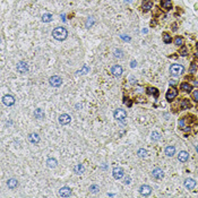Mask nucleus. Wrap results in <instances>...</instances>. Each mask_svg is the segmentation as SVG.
Instances as JSON below:
<instances>
[{"label": "nucleus", "instance_id": "f257e3e1", "mask_svg": "<svg viewBox=\"0 0 198 198\" xmlns=\"http://www.w3.org/2000/svg\"><path fill=\"white\" fill-rule=\"evenodd\" d=\"M67 35H68L67 30H66L65 27H56L52 31L53 39L58 40V41H64V40H66Z\"/></svg>", "mask_w": 198, "mask_h": 198}, {"label": "nucleus", "instance_id": "f03ea898", "mask_svg": "<svg viewBox=\"0 0 198 198\" xmlns=\"http://www.w3.org/2000/svg\"><path fill=\"white\" fill-rule=\"evenodd\" d=\"M183 70H184L183 66L178 65V64H174L170 67V73H171V75H173V76H180L183 73Z\"/></svg>", "mask_w": 198, "mask_h": 198}, {"label": "nucleus", "instance_id": "7ed1b4c3", "mask_svg": "<svg viewBox=\"0 0 198 198\" xmlns=\"http://www.w3.org/2000/svg\"><path fill=\"white\" fill-rule=\"evenodd\" d=\"M113 116H115V118L117 120L123 122V121L126 120V118H127V112H126L125 110H122V109H117L115 111V113H113Z\"/></svg>", "mask_w": 198, "mask_h": 198}, {"label": "nucleus", "instance_id": "20e7f679", "mask_svg": "<svg viewBox=\"0 0 198 198\" xmlns=\"http://www.w3.org/2000/svg\"><path fill=\"white\" fill-rule=\"evenodd\" d=\"M49 83H50V85L53 87H59L62 84V79H61V77H59V76H52V77H50V79H49Z\"/></svg>", "mask_w": 198, "mask_h": 198}, {"label": "nucleus", "instance_id": "39448f33", "mask_svg": "<svg viewBox=\"0 0 198 198\" xmlns=\"http://www.w3.org/2000/svg\"><path fill=\"white\" fill-rule=\"evenodd\" d=\"M177 95H178V91L176 88H170L165 94V98H166V100L169 102H171L172 100H174L177 98Z\"/></svg>", "mask_w": 198, "mask_h": 198}, {"label": "nucleus", "instance_id": "423d86ee", "mask_svg": "<svg viewBox=\"0 0 198 198\" xmlns=\"http://www.w3.org/2000/svg\"><path fill=\"white\" fill-rule=\"evenodd\" d=\"M2 102H3L5 105L11 106L13 104L15 103V98L13 96V95H10V94H7V95H5V96L2 98Z\"/></svg>", "mask_w": 198, "mask_h": 198}, {"label": "nucleus", "instance_id": "0eeeda50", "mask_svg": "<svg viewBox=\"0 0 198 198\" xmlns=\"http://www.w3.org/2000/svg\"><path fill=\"white\" fill-rule=\"evenodd\" d=\"M70 121H71V118H70V116L67 115V113H62V115H60V117H59V123L62 126L68 125Z\"/></svg>", "mask_w": 198, "mask_h": 198}, {"label": "nucleus", "instance_id": "6e6552de", "mask_svg": "<svg viewBox=\"0 0 198 198\" xmlns=\"http://www.w3.org/2000/svg\"><path fill=\"white\" fill-rule=\"evenodd\" d=\"M152 190H153V189H152L149 186H147V184H144V186H140L139 193H140V195H143V196H148V195H151Z\"/></svg>", "mask_w": 198, "mask_h": 198}, {"label": "nucleus", "instance_id": "1a4fd4ad", "mask_svg": "<svg viewBox=\"0 0 198 198\" xmlns=\"http://www.w3.org/2000/svg\"><path fill=\"white\" fill-rule=\"evenodd\" d=\"M17 70H18L19 73H22V74L27 73L28 71V65L26 64V62H24V61L18 62V65H17Z\"/></svg>", "mask_w": 198, "mask_h": 198}, {"label": "nucleus", "instance_id": "9d476101", "mask_svg": "<svg viewBox=\"0 0 198 198\" xmlns=\"http://www.w3.org/2000/svg\"><path fill=\"white\" fill-rule=\"evenodd\" d=\"M71 195V189L69 187H62L59 190V196L60 197H69Z\"/></svg>", "mask_w": 198, "mask_h": 198}, {"label": "nucleus", "instance_id": "9b49d317", "mask_svg": "<svg viewBox=\"0 0 198 198\" xmlns=\"http://www.w3.org/2000/svg\"><path fill=\"white\" fill-rule=\"evenodd\" d=\"M112 174H113V178L117 179V180L118 179H121L123 177V170L121 167H116V169H113Z\"/></svg>", "mask_w": 198, "mask_h": 198}, {"label": "nucleus", "instance_id": "f8f14e48", "mask_svg": "<svg viewBox=\"0 0 198 198\" xmlns=\"http://www.w3.org/2000/svg\"><path fill=\"white\" fill-rule=\"evenodd\" d=\"M184 187L187 188V189H194V188L196 187V181L194 180V179H186L184 180Z\"/></svg>", "mask_w": 198, "mask_h": 198}, {"label": "nucleus", "instance_id": "ddd939ff", "mask_svg": "<svg viewBox=\"0 0 198 198\" xmlns=\"http://www.w3.org/2000/svg\"><path fill=\"white\" fill-rule=\"evenodd\" d=\"M152 174H153V177H154L155 179H162L163 177H164L163 170H162V169H160V167H156V169H154L153 172H152Z\"/></svg>", "mask_w": 198, "mask_h": 198}, {"label": "nucleus", "instance_id": "4468645a", "mask_svg": "<svg viewBox=\"0 0 198 198\" xmlns=\"http://www.w3.org/2000/svg\"><path fill=\"white\" fill-rule=\"evenodd\" d=\"M152 7H153V1L152 0H145L142 5V8L144 11H148L149 9H152Z\"/></svg>", "mask_w": 198, "mask_h": 198}, {"label": "nucleus", "instance_id": "2eb2a0df", "mask_svg": "<svg viewBox=\"0 0 198 198\" xmlns=\"http://www.w3.org/2000/svg\"><path fill=\"white\" fill-rule=\"evenodd\" d=\"M111 73L113 74L115 76H117V77H119V76H121V74H122V68L120 67V66H113V67L111 68Z\"/></svg>", "mask_w": 198, "mask_h": 198}, {"label": "nucleus", "instance_id": "dca6fc26", "mask_svg": "<svg viewBox=\"0 0 198 198\" xmlns=\"http://www.w3.org/2000/svg\"><path fill=\"white\" fill-rule=\"evenodd\" d=\"M188 157H189V154H188L186 151H181L178 154V160L180 162H187Z\"/></svg>", "mask_w": 198, "mask_h": 198}, {"label": "nucleus", "instance_id": "f3484780", "mask_svg": "<svg viewBox=\"0 0 198 198\" xmlns=\"http://www.w3.org/2000/svg\"><path fill=\"white\" fill-rule=\"evenodd\" d=\"M28 140L32 143V144H37L40 142V136L37 134H31L28 136Z\"/></svg>", "mask_w": 198, "mask_h": 198}, {"label": "nucleus", "instance_id": "a211bd4d", "mask_svg": "<svg viewBox=\"0 0 198 198\" xmlns=\"http://www.w3.org/2000/svg\"><path fill=\"white\" fill-rule=\"evenodd\" d=\"M161 6L164 9L169 10L172 8V2H171V0H161Z\"/></svg>", "mask_w": 198, "mask_h": 198}, {"label": "nucleus", "instance_id": "6ab92c4d", "mask_svg": "<svg viewBox=\"0 0 198 198\" xmlns=\"http://www.w3.org/2000/svg\"><path fill=\"white\" fill-rule=\"evenodd\" d=\"M165 154H166L167 156L172 157L173 155L176 154V147H174V146H167V147L165 148Z\"/></svg>", "mask_w": 198, "mask_h": 198}, {"label": "nucleus", "instance_id": "aec40b11", "mask_svg": "<svg viewBox=\"0 0 198 198\" xmlns=\"http://www.w3.org/2000/svg\"><path fill=\"white\" fill-rule=\"evenodd\" d=\"M180 88H181V91H183V92H190V91H193V86L188 83H182L181 85H180Z\"/></svg>", "mask_w": 198, "mask_h": 198}, {"label": "nucleus", "instance_id": "412c9836", "mask_svg": "<svg viewBox=\"0 0 198 198\" xmlns=\"http://www.w3.org/2000/svg\"><path fill=\"white\" fill-rule=\"evenodd\" d=\"M17 184H18V181H17L16 179H9L8 181H7V186H8L10 189H14V188L17 187Z\"/></svg>", "mask_w": 198, "mask_h": 198}, {"label": "nucleus", "instance_id": "4be33fe9", "mask_svg": "<svg viewBox=\"0 0 198 198\" xmlns=\"http://www.w3.org/2000/svg\"><path fill=\"white\" fill-rule=\"evenodd\" d=\"M181 108H182V110H187V109H189V108H191V103L189 102L188 99H183V100H182Z\"/></svg>", "mask_w": 198, "mask_h": 198}, {"label": "nucleus", "instance_id": "5701e85b", "mask_svg": "<svg viewBox=\"0 0 198 198\" xmlns=\"http://www.w3.org/2000/svg\"><path fill=\"white\" fill-rule=\"evenodd\" d=\"M74 171H75L77 174H82V173H84V171H85V167H84L83 164H77L74 167Z\"/></svg>", "mask_w": 198, "mask_h": 198}, {"label": "nucleus", "instance_id": "b1692460", "mask_svg": "<svg viewBox=\"0 0 198 198\" xmlns=\"http://www.w3.org/2000/svg\"><path fill=\"white\" fill-rule=\"evenodd\" d=\"M34 116H35V118H37V119H43V118H44V111L42 109H36L35 112H34Z\"/></svg>", "mask_w": 198, "mask_h": 198}, {"label": "nucleus", "instance_id": "393cba45", "mask_svg": "<svg viewBox=\"0 0 198 198\" xmlns=\"http://www.w3.org/2000/svg\"><path fill=\"white\" fill-rule=\"evenodd\" d=\"M47 165H48V167H50V169L56 167L57 166V160L56 159H49L47 161Z\"/></svg>", "mask_w": 198, "mask_h": 198}, {"label": "nucleus", "instance_id": "a878e982", "mask_svg": "<svg viewBox=\"0 0 198 198\" xmlns=\"http://www.w3.org/2000/svg\"><path fill=\"white\" fill-rule=\"evenodd\" d=\"M52 19H53V16L51 14H44L42 16V22H44V23H49Z\"/></svg>", "mask_w": 198, "mask_h": 198}, {"label": "nucleus", "instance_id": "bb28decb", "mask_svg": "<svg viewBox=\"0 0 198 198\" xmlns=\"http://www.w3.org/2000/svg\"><path fill=\"white\" fill-rule=\"evenodd\" d=\"M171 41H172V37L170 36V34H167V33L163 34V42H164V43L169 44V43H171Z\"/></svg>", "mask_w": 198, "mask_h": 198}, {"label": "nucleus", "instance_id": "cd10ccee", "mask_svg": "<svg viewBox=\"0 0 198 198\" xmlns=\"http://www.w3.org/2000/svg\"><path fill=\"white\" fill-rule=\"evenodd\" d=\"M147 93L148 94H154V96L155 98H157L159 96V92H157L156 88H153V87H148L147 88Z\"/></svg>", "mask_w": 198, "mask_h": 198}, {"label": "nucleus", "instance_id": "c85d7f7f", "mask_svg": "<svg viewBox=\"0 0 198 198\" xmlns=\"http://www.w3.org/2000/svg\"><path fill=\"white\" fill-rule=\"evenodd\" d=\"M94 23H95V18H94V17H89L88 19L86 20V24H85V25H86L87 28H89V27H92Z\"/></svg>", "mask_w": 198, "mask_h": 198}, {"label": "nucleus", "instance_id": "c756f323", "mask_svg": "<svg viewBox=\"0 0 198 198\" xmlns=\"http://www.w3.org/2000/svg\"><path fill=\"white\" fill-rule=\"evenodd\" d=\"M174 43H176V45H178V47H181V45L183 44V39H182L181 36H177L176 40H174Z\"/></svg>", "mask_w": 198, "mask_h": 198}, {"label": "nucleus", "instance_id": "7c9ffc66", "mask_svg": "<svg viewBox=\"0 0 198 198\" xmlns=\"http://www.w3.org/2000/svg\"><path fill=\"white\" fill-rule=\"evenodd\" d=\"M151 137H152V139L153 140H159L160 138H161V136H160V134L157 132V131H153L152 135H151Z\"/></svg>", "mask_w": 198, "mask_h": 198}, {"label": "nucleus", "instance_id": "2f4dec72", "mask_svg": "<svg viewBox=\"0 0 198 198\" xmlns=\"http://www.w3.org/2000/svg\"><path fill=\"white\" fill-rule=\"evenodd\" d=\"M138 155H139L140 157H146V156H147V151H146V149H143V148H140L139 151H138Z\"/></svg>", "mask_w": 198, "mask_h": 198}, {"label": "nucleus", "instance_id": "473e14b6", "mask_svg": "<svg viewBox=\"0 0 198 198\" xmlns=\"http://www.w3.org/2000/svg\"><path fill=\"white\" fill-rule=\"evenodd\" d=\"M115 56L118 57V58H122L123 57V52L122 50H120V49H117V50L115 51Z\"/></svg>", "mask_w": 198, "mask_h": 198}, {"label": "nucleus", "instance_id": "72a5a7b5", "mask_svg": "<svg viewBox=\"0 0 198 198\" xmlns=\"http://www.w3.org/2000/svg\"><path fill=\"white\" fill-rule=\"evenodd\" d=\"M186 120H187V117L182 118L181 120H179V127L181 129H184V122H186Z\"/></svg>", "mask_w": 198, "mask_h": 198}, {"label": "nucleus", "instance_id": "f704fd0d", "mask_svg": "<svg viewBox=\"0 0 198 198\" xmlns=\"http://www.w3.org/2000/svg\"><path fill=\"white\" fill-rule=\"evenodd\" d=\"M89 190H91L92 193H98L99 191V186H96V184H92V186L89 187Z\"/></svg>", "mask_w": 198, "mask_h": 198}, {"label": "nucleus", "instance_id": "c9c22d12", "mask_svg": "<svg viewBox=\"0 0 198 198\" xmlns=\"http://www.w3.org/2000/svg\"><path fill=\"white\" fill-rule=\"evenodd\" d=\"M180 54H181L182 57H186L188 54V52H187V48L186 47H182L181 48V50H180Z\"/></svg>", "mask_w": 198, "mask_h": 198}, {"label": "nucleus", "instance_id": "e433bc0d", "mask_svg": "<svg viewBox=\"0 0 198 198\" xmlns=\"http://www.w3.org/2000/svg\"><path fill=\"white\" fill-rule=\"evenodd\" d=\"M88 71H89V68L87 67V66H84V68H83L82 70H79L78 73H79V74H82V75H84V74H87Z\"/></svg>", "mask_w": 198, "mask_h": 198}, {"label": "nucleus", "instance_id": "4c0bfd02", "mask_svg": "<svg viewBox=\"0 0 198 198\" xmlns=\"http://www.w3.org/2000/svg\"><path fill=\"white\" fill-rule=\"evenodd\" d=\"M193 100L195 101V102H197V103H198V89H197V91H194V92H193Z\"/></svg>", "mask_w": 198, "mask_h": 198}, {"label": "nucleus", "instance_id": "58836bf2", "mask_svg": "<svg viewBox=\"0 0 198 198\" xmlns=\"http://www.w3.org/2000/svg\"><path fill=\"white\" fill-rule=\"evenodd\" d=\"M120 37H121L123 41H127V42H130L131 41L130 36H128V35H120Z\"/></svg>", "mask_w": 198, "mask_h": 198}, {"label": "nucleus", "instance_id": "ea45409f", "mask_svg": "<svg viewBox=\"0 0 198 198\" xmlns=\"http://www.w3.org/2000/svg\"><path fill=\"white\" fill-rule=\"evenodd\" d=\"M196 69H197V67H196V64H193V65H191V67H190V73H195Z\"/></svg>", "mask_w": 198, "mask_h": 198}, {"label": "nucleus", "instance_id": "a19ab883", "mask_svg": "<svg viewBox=\"0 0 198 198\" xmlns=\"http://www.w3.org/2000/svg\"><path fill=\"white\" fill-rule=\"evenodd\" d=\"M136 66H137V62L135 61V60H132V61L130 62V67H131V68H135Z\"/></svg>", "mask_w": 198, "mask_h": 198}, {"label": "nucleus", "instance_id": "79ce46f5", "mask_svg": "<svg viewBox=\"0 0 198 198\" xmlns=\"http://www.w3.org/2000/svg\"><path fill=\"white\" fill-rule=\"evenodd\" d=\"M176 84H177V82H176V81H173V79H172V81H170V85H172V86H174Z\"/></svg>", "mask_w": 198, "mask_h": 198}, {"label": "nucleus", "instance_id": "37998d69", "mask_svg": "<svg viewBox=\"0 0 198 198\" xmlns=\"http://www.w3.org/2000/svg\"><path fill=\"white\" fill-rule=\"evenodd\" d=\"M173 28H172V30H173V31H177V24H173Z\"/></svg>", "mask_w": 198, "mask_h": 198}, {"label": "nucleus", "instance_id": "c03bdc74", "mask_svg": "<svg viewBox=\"0 0 198 198\" xmlns=\"http://www.w3.org/2000/svg\"><path fill=\"white\" fill-rule=\"evenodd\" d=\"M129 182H130V179H129V178H127V180H125V183H127V184H128Z\"/></svg>", "mask_w": 198, "mask_h": 198}, {"label": "nucleus", "instance_id": "a18cd8bd", "mask_svg": "<svg viewBox=\"0 0 198 198\" xmlns=\"http://www.w3.org/2000/svg\"><path fill=\"white\" fill-rule=\"evenodd\" d=\"M61 18H62V20H66V18H65V14L61 15Z\"/></svg>", "mask_w": 198, "mask_h": 198}, {"label": "nucleus", "instance_id": "49530a36", "mask_svg": "<svg viewBox=\"0 0 198 198\" xmlns=\"http://www.w3.org/2000/svg\"><path fill=\"white\" fill-rule=\"evenodd\" d=\"M126 2H131V0H125Z\"/></svg>", "mask_w": 198, "mask_h": 198}, {"label": "nucleus", "instance_id": "de8ad7c7", "mask_svg": "<svg viewBox=\"0 0 198 198\" xmlns=\"http://www.w3.org/2000/svg\"><path fill=\"white\" fill-rule=\"evenodd\" d=\"M196 151H197V153H198V145L196 146Z\"/></svg>", "mask_w": 198, "mask_h": 198}, {"label": "nucleus", "instance_id": "09e8293b", "mask_svg": "<svg viewBox=\"0 0 198 198\" xmlns=\"http://www.w3.org/2000/svg\"><path fill=\"white\" fill-rule=\"evenodd\" d=\"M196 48H197V50H198V42H197V44H196Z\"/></svg>", "mask_w": 198, "mask_h": 198}]
</instances>
